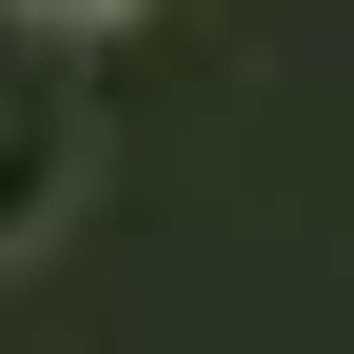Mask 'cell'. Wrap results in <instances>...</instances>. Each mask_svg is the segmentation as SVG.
<instances>
[{
    "label": "cell",
    "instance_id": "obj_2",
    "mask_svg": "<svg viewBox=\"0 0 354 354\" xmlns=\"http://www.w3.org/2000/svg\"><path fill=\"white\" fill-rule=\"evenodd\" d=\"M20 20H59V39H99V20H138V0H20Z\"/></svg>",
    "mask_w": 354,
    "mask_h": 354
},
{
    "label": "cell",
    "instance_id": "obj_1",
    "mask_svg": "<svg viewBox=\"0 0 354 354\" xmlns=\"http://www.w3.org/2000/svg\"><path fill=\"white\" fill-rule=\"evenodd\" d=\"M79 197H99V138H79L59 99H0V276H20V256L59 236Z\"/></svg>",
    "mask_w": 354,
    "mask_h": 354
}]
</instances>
